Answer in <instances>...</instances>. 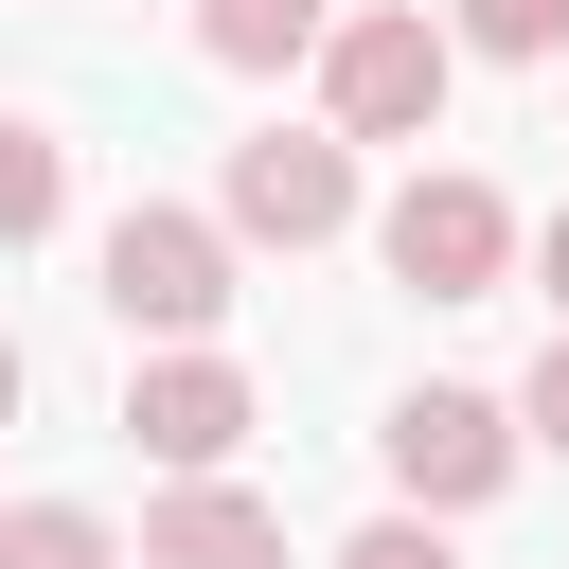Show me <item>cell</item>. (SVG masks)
<instances>
[{"label":"cell","instance_id":"obj_2","mask_svg":"<svg viewBox=\"0 0 569 569\" xmlns=\"http://www.w3.org/2000/svg\"><path fill=\"white\" fill-rule=\"evenodd\" d=\"M89 267H107V320H124V338H213V320H231V231L178 213V196H124Z\"/></svg>","mask_w":569,"mask_h":569},{"label":"cell","instance_id":"obj_5","mask_svg":"<svg viewBox=\"0 0 569 569\" xmlns=\"http://www.w3.org/2000/svg\"><path fill=\"white\" fill-rule=\"evenodd\" d=\"M373 462H391V498L462 516V498H498V480H516V409H498V391H391Z\"/></svg>","mask_w":569,"mask_h":569},{"label":"cell","instance_id":"obj_12","mask_svg":"<svg viewBox=\"0 0 569 569\" xmlns=\"http://www.w3.org/2000/svg\"><path fill=\"white\" fill-rule=\"evenodd\" d=\"M338 569H462V551H445V516H373V533H356Z\"/></svg>","mask_w":569,"mask_h":569},{"label":"cell","instance_id":"obj_1","mask_svg":"<svg viewBox=\"0 0 569 569\" xmlns=\"http://www.w3.org/2000/svg\"><path fill=\"white\" fill-rule=\"evenodd\" d=\"M445 89H462V53H445L427 0H373V18L320 36V124H338V142H427Z\"/></svg>","mask_w":569,"mask_h":569},{"label":"cell","instance_id":"obj_3","mask_svg":"<svg viewBox=\"0 0 569 569\" xmlns=\"http://www.w3.org/2000/svg\"><path fill=\"white\" fill-rule=\"evenodd\" d=\"M373 249H391L409 302H498V267H516V196L445 160V178H409V196L373 213Z\"/></svg>","mask_w":569,"mask_h":569},{"label":"cell","instance_id":"obj_7","mask_svg":"<svg viewBox=\"0 0 569 569\" xmlns=\"http://www.w3.org/2000/svg\"><path fill=\"white\" fill-rule=\"evenodd\" d=\"M124 569H284V516L249 498V480H178L160 516H142V551Z\"/></svg>","mask_w":569,"mask_h":569},{"label":"cell","instance_id":"obj_6","mask_svg":"<svg viewBox=\"0 0 569 569\" xmlns=\"http://www.w3.org/2000/svg\"><path fill=\"white\" fill-rule=\"evenodd\" d=\"M124 445H142V462H178V480H213V462L249 445V373H231V356H196V338H178V356H142V373H124Z\"/></svg>","mask_w":569,"mask_h":569},{"label":"cell","instance_id":"obj_11","mask_svg":"<svg viewBox=\"0 0 569 569\" xmlns=\"http://www.w3.org/2000/svg\"><path fill=\"white\" fill-rule=\"evenodd\" d=\"M445 53H569V0H445Z\"/></svg>","mask_w":569,"mask_h":569},{"label":"cell","instance_id":"obj_13","mask_svg":"<svg viewBox=\"0 0 569 569\" xmlns=\"http://www.w3.org/2000/svg\"><path fill=\"white\" fill-rule=\"evenodd\" d=\"M516 445H569V338L533 356V391H516Z\"/></svg>","mask_w":569,"mask_h":569},{"label":"cell","instance_id":"obj_8","mask_svg":"<svg viewBox=\"0 0 569 569\" xmlns=\"http://www.w3.org/2000/svg\"><path fill=\"white\" fill-rule=\"evenodd\" d=\"M338 36V0H196V53L213 71H284V53H320Z\"/></svg>","mask_w":569,"mask_h":569},{"label":"cell","instance_id":"obj_9","mask_svg":"<svg viewBox=\"0 0 569 569\" xmlns=\"http://www.w3.org/2000/svg\"><path fill=\"white\" fill-rule=\"evenodd\" d=\"M53 213H71V142H53V124H18V107H0V249H36V231H53Z\"/></svg>","mask_w":569,"mask_h":569},{"label":"cell","instance_id":"obj_4","mask_svg":"<svg viewBox=\"0 0 569 569\" xmlns=\"http://www.w3.org/2000/svg\"><path fill=\"white\" fill-rule=\"evenodd\" d=\"M213 231H249V249H338V231H356V142H338V124L231 142V213H213Z\"/></svg>","mask_w":569,"mask_h":569},{"label":"cell","instance_id":"obj_14","mask_svg":"<svg viewBox=\"0 0 569 569\" xmlns=\"http://www.w3.org/2000/svg\"><path fill=\"white\" fill-rule=\"evenodd\" d=\"M533 284H551V320H569V213H551V231H533Z\"/></svg>","mask_w":569,"mask_h":569},{"label":"cell","instance_id":"obj_10","mask_svg":"<svg viewBox=\"0 0 569 569\" xmlns=\"http://www.w3.org/2000/svg\"><path fill=\"white\" fill-rule=\"evenodd\" d=\"M0 569H124V533H107L89 498H18V516H0Z\"/></svg>","mask_w":569,"mask_h":569},{"label":"cell","instance_id":"obj_15","mask_svg":"<svg viewBox=\"0 0 569 569\" xmlns=\"http://www.w3.org/2000/svg\"><path fill=\"white\" fill-rule=\"evenodd\" d=\"M18 391H36V356H18V338H0V427H18Z\"/></svg>","mask_w":569,"mask_h":569}]
</instances>
